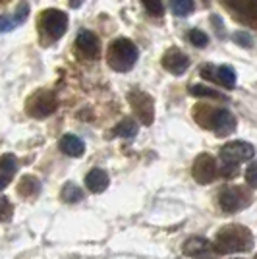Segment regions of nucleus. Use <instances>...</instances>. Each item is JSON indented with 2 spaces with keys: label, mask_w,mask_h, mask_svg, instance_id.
Returning <instances> with one entry per match:
<instances>
[{
  "label": "nucleus",
  "mask_w": 257,
  "mask_h": 259,
  "mask_svg": "<svg viewBox=\"0 0 257 259\" xmlns=\"http://www.w3.org/2000/svg\"><path fill=\"white\" fill-rule=\"evenodd\" d=\"M251 248H253V236L246 227H240V225L225 227L215 240V249L219 253H238Z\"/></svg>",
  "instance_id": "obj_1"
},
{
  "label": "nucleus",
  "mask_w": 257,
  "mask_h": 259,
  "mask_svg": "<svg viewBox=\"0 0 257 259\" xmlns=\"http://www.w3.org/2000/svg\"><path fill=\"white\" fill-rule=\"evenodd\" d=\"M230 6H238V8H242L244 10V4H246V0H226Z\"/></svg>",
  "instance_id": "obj_32"
},
{
  "label": "nucleus",
  "mask_w": 257,
  "mask_h": 259,
  "mask_svg": "<svg viewBox=\"0 0 257 259\" xmlns=\"http://www.w3.org/2000/svg\"><path fill=\"white\" fill-rule=\"evenodd\" d=\"M62 199H64L66 203H77V201L83 199V192H81V188L75 186L74 182H68L64 188H62Z\"/></svg>",
  "instance_id": "obj_18"
},
{
  "label": "nucleus",
  "mask_w": 257,
  "mask_h": 259,
  "mask_svg": "<svg viewBox=\"0 0 257 259\" xmlns=\"http://www.w3.org/2000/svg\"><path fill=\"white\" fill-rule=\"evenodd\" d=\"M190 93H192L193 97H211V99H219L221 95L211 89V87H205V85H192L190 87Z\"/></svg>",
  "instance_id": "obj_21"
},
{
  "label": "nucleus",
  "mask_w": 257,
  "mask_h": 259,
  "mask_svg": "<svg viewBox=\"0 0 257 259\" xmlns=\"http://www.w3.org/2000/svg\"><path fill=\"white\" fill-rule=\"evenodd\" d=\"M162 66H164V70H168L174 76H182L184 72L188 70V66H190V58L182 51L172 49V51H168L162 56Z\"/></svg>",
  "instance_id": "obj_9"
},
{
  "label": "nucleus",
  "mask_w": 257,
  "mask_h": 259,
  "mask_svg": "<svg viewBox=\"0 0 257 259\" xmlns=\"http://www.w3.org/2000/svg\"><path fill=\"white\" fill-rule=\"evenodd\" d=\"M255 155V149L251 143L247 141H230L221 149V159L223 162H232V164H240V162L249 161Z\"/></svg>",
  "instance_id": "obj_5"
},
{
  "label": "nucleus",
  "mask_w": 257,
  "mask_h": 259,
  "mask_svg": "<svg viewBox=\"0 0 257 259\" xmlns=\"http://www.w3.org/2000/svg\"><path fill=\"white\" fill-rule=\"evenodd\" d=\"M192 174L199 184L213 182L215 178H217V162H215V159L211 155L203 153V155H199L195 159V162H193Z\"/></svg>",
  "instance_id": "obj_8"
},
{
  "label": "nucleus",
  "mask_w": 257,
  "mask_h": 259,
  "mask_svg": "<svg viewBox=\"0 0 257 259\" xmlns=\"http://www.w3.org/2000/svg\"><path fill=\"white\" fill-rule=\"evenodd\" d=\"M56 110V97L51 91H37L27 101V114L33 118H47Z\"/></svg>",
  "instance_id": "obj_3"
},
{
  "label": "nucleus",
  "mask_w": 257,
  "mask_h": 259,
  "mask_svg": "<svg viewBox=\"0 0 257 259\" xmlns=\"http://www.w3.org/2000/svg\"><path fill=\"white\" fill-rule=\"evenodd\" d=\"M130 105L134 107L136 114L140 116V120L145 124V126H151L153 124V118H155V103L153 99L143 93V91H132L128 95Z\"/></svg>",
  "instance_id": "obj_6"
},
{
  "label": "nucleus",
  "mask_w": 257,
  "mask_h": 259,
  "mask_svg": "<svg viewBox=\"0 0 257 259\" xmlns=\"http://www.w3.org/2000/svg\"><path fill=\"white\" fill-rule=\"evenodd\" d=\"M16 170H18V159H16V155H12V153L2 155L0 157V192L14 180Z\"/></svg>",
  "instance_id": "obj_11"
},
{
  "label": "nucleus",
  "mask_w": 257,
  "mask_h": 259,
  "mask_svg": "<svg viewBox=\"0 0 257 259\" xmlns=\"http://www.w3.org/2000/svg\"><path fill=\"white\" fill-rule=\"evenodd\" d=\"M234 41L236 43H240L242 47H251V37H249V33H246V31H238L234 35Z\"/></svg>",
  "instance_id": "obj_27"
},
{
  "label": "nucleus",
  "mask_w": 257,
  "mask_h": 259,
  "mask_svg": "<svg viewBox=\"0 0 257 259\" xmlns=\"http://www.w3.org/2000/svg\"><path fill=\"white\" fill-rule=\"evenodd\" d=\"M75 47L79 49V53L87 56V58H97L99 56V39H97V35L93 31H83L77 33V37H75Z\"/></svg>",
  "instance_id": "obj_10"
},
{
  "label": "nucleus",
  "mask_w": 257,
  "mask_h": 259,
  "mask_svg": "<svg viewBox=\"0 0 257 259\" xmlns=\"http://www.w3.org/2000/svg\"><path fill=\"white\" fill-rule=\"evenodd\" d=\"M188 37H190V41H192L195 47H199V49L207 47V43H209V37H207L203 31H199V29H192Z\"/></svg>",
  "instance_id": "obj_23"
},
{
  "label": "nucleus",
  "mask_w": 257,
  "mask_h": 259,
  "mask_svg": "<svg viewBox=\"0 0 257 259\" xmlns=\"http://www.w3.org/2000/svg\"><path fill=\"white\" fill-rule=\"evenodd\" d=\"M246 182L253 188V190H257V162H251L249 166H247L246 170Z\"/></svg>",
  "instance_id": "obj_24"
},
{
  "label": "nucleus",
  "mask_w": 257,
  "mask_h": 259,
  "mask_svg": "<svg viewBox=\"0 0 257 259\" xmlns=\"http://www.w3.org/2000/svg\"><path fill=\"white\" fill-rule=\"evenodd\" d=\"M244 10L247 12V16H251V20H257V0H246Z\"/></svg>",
  "instance_id": "obj_28"
},
{
  "label": "nucleus",
  "mask_w": 257,
  "mask_h": 259,
  "mask_svg": "<svg viewBox=\"0 0 257 259\" xmlns=\"http://www.w3.org/2000/svg\"><path fill=\"white\" fill-rule=\"evenodd\" d=\"M143 2V6H145V10L149 12L151 16H162V12H164V4H162V0H141Z\"/></svg>",
  "instance_id": "obj_22"
},
{
  "label": "nucleus",
  "mask_w": 257,
  "mask_h": 259,
  "mask_svg": "<svg viewBox=\"0 0 257 259\" xmlns=\"http://www.w3.org/2000/svg\"><path fill=\"white\" fill-rule=\"evenodd\" d=\"M41 190V182L31 176V174H25L22 180H20V186H18V192L23 195V197H31V195H37Z\"/></svg>",
  "instance_id": "obj_16"
},
{
  "label": "nucleus",
  "mask_w": 257,
  "mask_h": 259,
  "mask_svg": "<svg viewBox=\"0 0 257 259\" xmlns=\"http://www.w3.org/2000/svg\"><path fill=\"white\" fill-rule=\"evenodd\" d=\"M58 147L62 149V153H66L68 157H81L85 153V143L81 138H77L74 134H66L58 141Z\"/></svg>",
  "instance_id": "obj_13"
},
{
  "label": "nucleus",
  "mask_w": 257,
  "mask_h": 259,
  "mask_svg": "<svg viewBox=\"0 0 257 259\" xmlns=\"http://www.w3.org/2000/svg\"><path fill=\"white\" fill-rule=\"evenodd\" d=\"M215 77H217L225 87H228V89H232V87L236 85V74L230 66H221V68H217Z\"/></svg>",
  "instance_id": "obj_19"
},
{
  "label": "nucleus",
  "mask_w": 257,
  "mask_h": 259,
  "mask_svg": "<svg viewBox=\"0 0 257 259\" xmlns=\"http://www.w3.org/2000/svg\"><path fill=\"white\" fill-rule=\"evenodd\" d=\"M12 217V203L6 197H0V221H10Z\"/></svg>",
  "instance_id": "obj_25"
},
{
  "label": "nucleus",
  "mask_w": 257,
  "mask_h": 259,
  "mask_svg": "<svg viewBox=\"0 0 257 259\" xmlns=\"http://www.w3.org/2000/svg\"><path fill=\"white\" fill-rule=\"evenodd\" d=\"M215 74H217V68H213V66H205L203 70H201V76L207 77V79H217Z\"/></svg>",
  "instance_id": "obj_31"
},
{
  "label": "nucleus",
  "mask_w": 257,
  "mask_h": 259,
  "mask_svg": "<svg viewBox=\"0 0 257 259\" xmlns=\"http://www.w3.org/2000/svg\"><path fill=\"white\" fill-rule=\"evenodd\" d=\"M138 47L132 43L130 39H116L112 41L110 47H108V53H107V60L108 66L116 72H128L134 68V64L138 62Z\"/></svg>",
  "instance_id": "obj_2"
},
{
  "label": "nucleus",
  "mask_w": 257,
  "mask_h": 259,
  "mask_svg": "<svg viewBox=\"0 0 257 259\" xmlns=\"http://www.w3.org/2000/svg\"><path fill=\"white\" fill-rule=\"evenodd\" d=\"M41 25H43L45 33L51 37V39H60L68 29V16L66 12L56 10V8H49L43 12V18H41Z\"/></svg>",
  "instance_id": "obj_4"
},
{
  "label": "nucleus",
  "mask_w": 257,
  "mask_h": 259,
  "mask_svg": "<svg viewBox=\"0 0 257 259\" xmlns=\"http://www.w3.org/2000/svg\"><path fill=\"white\" fill-rule=\"evenodd\" d=\"M12 27H16V23H14V20H10V18H6V16H0V33L10 31Z\"/></svg>",
  "instance_id": "obj_30"
},
{
  "label": "nucleus",
  "mask_w": 257,
  "mask_h": 259,
  "mask_svg": "<svg viewBox=\"0 0 257 259\" xmlns=\"http://www.w3.org/2000/svg\"><path fill=\"white\" fill-rule=\"evenodd\" d=\"M223 176H226V178H232L236 174V170H238V164H232V162H223Z\"/></svg>",
  "instance_id": "obj_29"
},
{
  "label": "nucleus",
  "mask_w": 257,
  "mask_h": 259,
  "mask_svg": "<svg viewBox=\"0 0 257 259\" xmlns=\"http://www.w3.org/2000/svg\"><path fill=\"white\" fill-rule=\"evenodd\" d=\"M207 126L213 130L217 136L226 138V136H230V134L236 130V118L232 116L230 110L219 108V110H215L213 114H211V120H209Z\"/></svg>",
  "instance_id": "obj_7"
},
{
  "label": "nucleus",
  "mask_w": 257,
  "mask_h": 259,
  "mask_svg": "<svg viewBox=\"0 0 257 259\" xmlns=\"http://www.w3.org/2000/svg\"><path fill=\"white\" fill-rule=\"evenodd\" d=\"M170 4H172V12L178 18H186L193 10V0H170Z\"/></svg>",
  "instance_id": "obj_20"
},
{
  "label": "nucleus",
  "mask_w": 257,
  "mask_h": 259,
  "mask_svg": "<svg viewBox=\"0 0 257 259\" xmlns=\"http://www.w3.org/2000/svg\"><path fill=\"white\" fill-rule=\"evenodd\" d=\"M85 186L89 188V192L93 194H101L108 188V174L103 168H93L89 170L85 176Z\"/></svg>",
  "instance_id": "obj_14"
},
{
  "label": "nucleus",
  "mask_w": 257,
  "mask_h": 259,
  "mask_svg": "<svg viewBox=\"0 0 257 259\" xmlns=\"http://www.w3.org/2000/svg\"><path fill=\"white\" fill-rule=\"evenodd\" d=\"M209 249H211V244L205 238H199V236H193L190 240H186L182 246L184 255H188V257H199V255L207 253Z\"/></svg>",
  "instance_id": "obj_15"
},
{
  "label": "nucleus",
  "mask_w": 257,
  "mask_h": 259,
  "mask_svg": "<svg viewBox=\"0 0 257 259\" xmlns=\"http://www.w3.org/2000/svg\"><path fill=\"white\" fill-rule=\"evenodd\" d=\"M114 134L120 136V138H126V140L136 138V134H138V124L132 118H124L116 128H114Z\"/></svg>",
  "instance_id": "obj_17"
},
{
  "label": "nucleus",
  "mask_w": 257,
  "mask_h": 259,
  "mask_svg": "<svg viewBox=\"0 0 257 259\" xmlns=\"http://www.w3.org/2000/svg\"><path fill=\"white\" fill-rule=\"evenodd\" d=\"M219 203H221V209L226 211V213H236V211H240L244 207L242 194L236 192L234 188H225L219 195Z\"/></svg>",
  "instance_id": "obj_12"
},
{
  "label": "nucleus",
  "mask_w": 257,
  "mask_h": 259,
  "mask_svg": "<svg viewBox=\"0 0 257 259\" xmlns=\"http://www.w3.org/2000/svg\"><path fill=\"white\" fill-rule=\"evenodd\" d=\"M27 4H22V6H20V10L16 12V14H14V18H12V20H14V23H16V25H20V23H23L25 22V20H27Z\"/></svg>",
  "instance_id": "obj_26"
}]
</instances>
